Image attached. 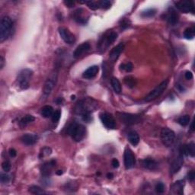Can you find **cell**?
<instances>
[{
    "instance_id": "47",
    "label": "cell",
    "mask_w": 195,
    "mask_h": 195,
    "mask_svg": "<svg viewBox=\"0 0 195 195\" xmlns=\"http://www.w3.org/2000/svg\"><path fill=\"white\" fill-rule=\"evenodd\" d=\"M4 65H5V59L3 57H0V68H1V70H3V67H4Z\"/></svg>"
},
{
    "instance_id": "27",
    "label": "cell",
    "mask_w": 195,
    "mask_h": 195,
    "mask_svg": "<svg viewBox=\"0 0 195 195\" xmlns=\"http://www.w3.org/2000/svg\"><path fill=\"white\" fill-rule=\"evenodd\" d=\"M53 114V109L51 106L46 105L41 108V114H42L43 117H46V118L52 117Z\"/></svg>"
},
{
    "instance_id": "10",
    "label": "cell",
    "mask_w": 195,
    "mask_h": 195,
    "mask_svg": "<svg viewBox=\"0 0 195 195\" xmlns=\"http://www.w3.org/2000/svg\"><path fill=\"white\" fill-rule=\"evenodd\" d=\"M124 166L127 169H131L133 167L136 163V159H135L134 154L130 148L127 147L124 150Z\"/></svg>"
},
{
    "instance_id": "50",
    "label": "cell",
    "mask_w": 195,
    "mask_h": 195,
    "mask_svg": "<svg viewBox=\"0 0 195 195\" xmlns=\"http://www.w3.org/2000/svg\"><path fill=\"white\" fill-rule=\"evenodd\" d=\"M56 174L57 175V176H61V175H63V171L62 170H58L56 171Z\"/></svg>"
},
{
    "instance_id": "25",
    "label": "cell",
    "mask_w": 195,
    "mask_h": 195,
    "mask_svg": "<svg viewBox=\"0 0 195 195\" xmlns=\"http://www.w3.org/2000/svg\"><path fill=\"white\" fill-rule=\"evenodd\" d=\"M127 138L129 142L134 146L138 145L139 142H140V136H139L138 133L136 131L130 132L127 135Z\"/></svg>"
},
{
    "instance_id": "9",
    "label": "cell",
    "mask_w": 195,
    "mask_h": 195,
    "mask_svg": "<svg viewBox=\"0 0 195 195\" xmlns=\"http://www.w3.org/2000/svg\"><path fill=\"white\" fill-rule=\"evenodd\" d=\"M117 37V34L116 32L111 31V33H108L106 35H104L101 40L100 43H99L98 47L101 50H104L106 48H108L113 42H114L115 40Z\"/></svg>"
},
{
    "instance_id": "32",
    "label": "cell",
    "mask_w": 195,
    "mask_h": 195,
    "mask_svg": "<svg viewBox=\"0 0 195 195\" xmlns=\"http://www.w3.org/2000/svg\"><path fill=\"white\" fill-rule=\"evenodd\" d=\"M124 83L128 87L132 88L136 86V79L132 76H127L124 78Z\"/></svg>"
},
{
    "instance_id": "7",
    "label": "cell",
    "mask_w": 195,
    "mask_h": 195,
    "mask_svg": "<svg viewBox=\"0 0 195 195\" xmlns=\"http://www.w3.org/2000/svg\"><path fill=\"white\" fill-rule=\"evenodd\" d=\"M57 72H54V73L50 74V75L48 77L46 82H45L44 86V90H43L44 97L47 98L48 95H50L52 90H53L56 83H57Z\"/></svg>"
},
{
    "instance_id": "12",
    "label": "cell",
    "mask_w": 195,
    "mask_h": 195,
    "mask_svg": "<svg viewBox=\"0 0 195 195\" xmlns=\"http://www.w3.org/2000/svg\"><path fill=\"white\" fill-rule=\"evenodd\" d=\"M59 35H60L61 38L64 40L66 44H73L75 43V36H74L73 34H72L71 32L67 29V28H59Z\"/></svg>"
},
{
    "instance_id": "1",
    "label": "cell",
    "mask_w": 195,
    "mask_h": 195,
    "mask_svg": "<svg viewBox=\"0 0 195 195\" xmlns=\"http://www.w3.org/2000/svg\"><path fill=\"white\" fill-rule=\"evenodd\" d=\"M98 103L92 98H86L79 101L75 107V112L80 115L90 114L96 111Z\"/></svg>"
},
{
    "instance_id": "41",
    "label": "cell",
    "mask_w": 195,
    "mask_h": 195,
    "mask_svg": "<svg viewBox=\"0 0 195 195\" xmlns=\"http://www.w3.org/2000/svg\"><path fill=\"white\" fill-rule=\"evenodd\" d=\"M2 168H3V171H5V172H8L11 169V163L8 161L3 162V164H2Z\"/></svg>"
},
{
    "instance_id": "49",
    "label": "cell",
    "mask_w": 195,
    "mask_h": 195,
    "mask_svg": "<svg viewBox=\"0 0 195 195\" xmlns=\"http://www.w3.org/2000/svg\"><path fill=\"white\" fill-rule=\"evenodd\" d=\"M191 131H194V122L193 121L191 123Z\"/></svg>"
},
{
    "instance_id": "24",
    "label": "cell",
    "mask_w": 195,
    "mask_h": 195,
    "mask_svg": "<svg viewBox=\"0 0 195 195\" xmlns=\"http://www.w3.org/2000/svg\"><path fill=\"white\" fill-rule=\"evenodd\" d=\"M85 11L82 8H79L74 13V19L80 24H86L87 22V18L84 16Z\"/></svg>"
},
{
    "instance_id": "43",
    "label": "cell",
    "mask_w": 195,
    "mask_h": 195,
    "mask_svg": "<svg viewBox=\"0 0 195 195\" xmlns=\"http://www.w3.org/2000/svg\"><path fill=\"white\" fill-rule=\"evenodd\" d=\"M111 164H112V166L114 168H115V169L118 168L119 165H120L119 161L117 159H114L112 160V162H111Z\"/></svg>"
},
{
    "instance_id": "37",
    "label": "cell",
    "mask_w": 195,
    "mask_h": 195,
    "mask_svg": "<svg viewBox=\"0 0 195 195\" xmlns=\"http://www.w3.org/2000/svg\"><path fill=\"white\" fill-rule=\"evenodd\" d=\"M0 181H1V183L3 184V185L8 184L10 181V176L7 175L6 173H2L1 176H0Z\"/></svg>"
},
{
    "instance_id": "11",
    "label": "cell",
    "mask_w": 195,
    "mask_h": 195,
    "mask_svg": "<svg viewBox=\"0 0 195 195\" xmlns=\"http://www.w3.org/2000/svg\"><path fill=\"white\" fill-rule=\"evenodd\" d=\"M101 121L106 128L109 130L114 129L116 127V123H115L114 118L112 117V115L108 113H102L100 114Z\"/></svg>"
},
{
    "instance_id": "15",
    "label": "cell",
    "mask_w": 195,
    "mask_h": 195,
    "mask_svg": "<svg viewBox=\"0 0 195 195\" xmlns=\"http://www.w3.org/2000/svg\"><path fill=\"white\" fill-rule=\"evenodd\" d=\"M21 142L27 146H32L35 144L38 140V136L31 133H26L21 137Z\"/></svg>"
},
{
    "instance_id": "22",
    "label": "cell",
    "mask_w": 195,
    "mask_h": 195,
    "mask_svg": "<svg viewBox=\"0 0 195 195\" xmlns=\"http://www.w3.org/2000/svg\"><path fill=\"white\" fill-rule=\"evenodd\" d=\"M99 68L98 66H92L89 68H88L86 71L84 72L82 74L83 78L90 79H92L95 76H96V75L98 73Z\"/></svg>"
},
{
    "instance_id": "45",
    "label": "cell",
    "mask_w": 195,
    "mask_h": 195,
    "mask_svg": "<svg viewBox=\"0 0 195 195\" xmlns=\"http://www.w3.org/2000/svg\"><path fill=\"white\" fill-rule=\"evenodd\" d=\"M185 79L189 80V79H193V74L190 71H187L185 73Z\"/></svg>"
},
{
    "instance_id": "51",
    "label": "cell",
    "mask_w": 195,
    "mask_h": 195,
    "mask_svg": "<svg viewBox=\"0 0 195 195\" xmlns=\"http://www.w3.org/2000/svg\"><path fill=\"white\" fill-rule=\"evenodd\" d=\"M56 102H57V104H61V102H62V98H57V100H56Z\"/></svg>"
},
{
    "instance_id": "35",
    "label": "cell",
    "mask_w": 195,
    "mask_h": 195,
    "mask_svg": "<svg viewBox=\"0 0 195 195\" xmlns=\"http://www.w3.org/2000/svg\"><path fill=\"white\" fill-rule=\"evenodd\" d=\"M52 150L49 147H44L41 149V153H40V158H44L45 156H48L51 154Z\"/></svg>"
},
{
    "instance_id": "8",
    "label": "cell",
    "mask_w": 195,
    "mask_h": 195,
    "mask_svg": "<svg viewBox=\"0 0 195 195\" xmlns=\"http://www.w3.org/2000/svg\"><path fill=\"white\" fill-rule=\"evenodd\" d=\"M176 7L184 13H194V3L193 1L175 2Z\"/></svg>"
},
{
    "instance_id": "2",
    "label": "cell",
    "mask_w": 195,
    "mask_h": 195,
    "mask_svg": "<svg viewBox=\"0 0 195 195\" xmlns=\"http://www.w3.org/2000/svg\"><path fill=\"white\" fill-rule=\"evenodd\" d=\"M13 22L8 16H4L0 23V42H4L12 33Z\"/></svg>"
},
{
    "instance_id": "19",
    "label": "cell",
    "mask_w": 195,
    "mask_h": 195,
    "mask_svg": "<svg viewBox=\"0 0 195 195\" xmlns=\"http://www.w3.org/2000/svg\"><path fill=\"white\" fill-rule=\"evenodd\" d=\"M184 187H185V181H177L171 186V191L174 194H183Z\"/></svg>"
},
{
    "instance_id": "3",
    "label": "cell",
    "mask_w": 195,
    "mask_h": 195,
    "mask_svg": "<svg viewBox=\"0 0 195 195\" xmlns=\"http://www.w3.org/2000/svg\"><path fill=\"white\" fill-rule=\"evenodd\" d=\"M68 134L75 140V142L82 141L86 134V129L82 124L73 123L69 126L67 129Z\"/></svg>"
},
{
    "instance_id": "16",
    "label": "cell",
    "mask_w": 195,
    "mask_h": 195,
    "mask_svg": "<svg viewBox=\"0 0 195 195\" xmlns=\"http://www.w3.org/2000/svg\"><path fill=\"white\" fill-rule=\"evenodd\" d=\"M180 153L182 156H190L194 157L195 156V144L193 142L189 144L185 145L181 147Z\"/></svg>"
},
{
    "instance_id": "20",
    "label": "cell",
    "mask_w": 195,
    "mask_h": 195,
    "mask_svg": "<svg viewBox=\"0 0 195 195\" xmlns=\"http://www.w3.org/2000/svg\"><path fill=\"white\" fill-rule=\"evenodd\" d=\"M56 166V161L54 160H51V161L46 162L41 167V173L45 177H47L51 174L52 170L53 168Z\"/></svg>"
},
{
    "instance_id": "52",
    "label": "cell",
    "mask_w": 195,
    "mask_h": 195,
    "mask_svg": "<svg viewBox=\"0 0 195 195\" xmlns=\"http://www.w3.org/2000/svg\"><path fill=\"white\" fill-rule=\"evenodd\" d=\"M113 174L112 173H108V174L107 175V177L108 178H113Z\"/></svg>"
},
{
    "instance_id": "21",
    "label": "cell",
    "mask_w": 195,
    "mask_h": 195,
    "mask_svg": "<svg viewBox=\"0 0 195 195\" xmlns=\"http://www.w3.org/2000/svg\"><path fill=\"white\" fill-rule=\"evenodd\" d=\"M141 164L142 167L146 169H149V170H155L158 167V162L155 159L150 158H146L142 159L141 161Z\"/></svg>"
},
{
    "instance_id": "42",
    "label": "cell",
    "mask_w": 195,
    "mask_h": 195,
    "mask_svg": "<svg viewBox=\"0 0 195 195\" xmlns=\"http://www.w3.org/2000/svg\"><path fill=\"white\" fill-rule=\"evenodd\" d=\"M187 178H188L190 181H193L194 180V178H195L194 171H191L190 172L188 173V175H187Z\"/></svg>"
},
{
    "instance_id": "13",
    "label": "cell",
    "mask_w": 195,
    "mask_h": 195,
    "mask_svg": "<svg viewBox=\"0 0 195 195\" xmlns=\"http://www.w3.org/2000/svg\"><path fill=\"white\" fill-rule=\"evenodd\" d=\"M120 119H121L122 122L124 124H134L136 123H138L140 121V117L139 115L136 114H121V115L120 116Z\"/></svg>"
},
{
    "instance_id": "17",
    "label": "cell",
    "mask_w": 195,
    "mask_h": 195,
    "mask_svg": "<svg viewBox=\"0 0 195 195\" xmlns=\"http://www.w3.org/2000/svg\"><path fill=\"white\" fill-rule=\"evenodd\" d=\"M124 48V44H123V43H120V44L117 45L116 47H114L111 50V51L110 52L109 55L110 60H111V62H115V61L118 59L119 56H120V54L121 53Z\"/></svg>"
},
{
    "instance_id": "26",
    "label": "cell",
    "mask_w": 195,
    "mask_h": 195,
    "mask_svg": "<svg viewBox=\"0 0 195 195\" xmlns=\"http://www.w3.org/2000/svg\"><path fill=\"white\" fill-rule=\"evenodd\" d=\"M34 120H35V118L32 115H26V116L22 117L21 120H20V126L21 127H26L27 125H28L31 123L34 122Z\"/></svg>"
},
{
    "instance_id": "39",
    "label": "cell",
    "mask_w": 195,
    "mask_h": 195,
    "mask_svg": "<svg viewBox=\"0 0 195 195\" xmlns=\"http://www.w3.org/2000/svg\"><path fill=\"white\" fill-rule=\"evenodd\" d=\"M61 117V111L59 110H57V111H55V112H53V115H52V120L53 122L56 123L58 122L60 119Z\"/></svg>"
},
{
    "instance_id": "48",
    "label": "cell",
    "mask_w": 195,
    "mask_h": 195,
    "mask_svg": "<svg viewBox=\"0 0 195 195\" xmlns=\"http://www.w3.org/2000/svg\"><path fill=\"white\" fill-rule=\"evenodd\" d=\"M177 86H178V89L180 90L181 92H183L184 90H185V88L183 87V86H181V85H177Z\"/></svg>"
},
{
    "instance_id": "36",
    "label": "cell",
    "mask_w": 195,
    "mask_h": 195,
    "mask_svg": "<svg viewBox=\"0 0 195 195\" xmlns=\"http://www.w3.org/2000/svg\"><path fill=\"white\" fill-rule=\"evenodd\" d=\"M133 64H131V63H127V64H122L120 66V69L122 70H125L126 72H127V73H130V72L132 71V70H133Z\"/></svg>"
},
{
    "instance_id": "33",
    "label": "cell",
    "mask_w": 195,
    "mask_h": 195,
    "mask_svg": "<svg viewBox=\"0 0 195 195\" xmlns=\"http://www.w3.org/2000/svg\"><path fill=\"white\" fill-rule=\"evenodd\" d=\"M178 122L179 123L181 126H187L190 122V116L189 115H184L179 117L178 120Z\"/></svg>"
},
{
    "instance_id": "38",
    "label": "cell",
    "mask_w": 195,
    "mask_h": 195,
    "mask_svg": "<svg viewBox=\"0 0 195 195\" xmlns=\"http://www.w3.org/2000/svg\"><path fill=\"white\" fill-rule=\"evenodd\" d=\"M83 3H86V4L88 5V6L92 10H96V9H98V8H99L98 3V2L88 1V2H83Z\"/></svg>"
},
{
    "instance_id": "5",
    "label": "cell",
    "mask_w": 195,
    "mask_h": 195,
    "mask_svg": "<svg viewBox=\"0 0 195 195\" xmlns=\"http://www.w3.org/2000/svg\"><path fill=\"white\" fill-rule=\"evenodd\" d=\"M168 85H169V80H168V79L167 80L163 81V82L160 83L156 88H154L153 91H151L150 92L146 95L145 98H144V101L146 102H149L156 99L157 98L159 97L160 95L164 92L166 88L168 87Z\"/></svg>"
},
{
    "instance_id": "18",
    "label": "cell",
    "mask_w": 195,
    "mask_h": 195,
    "mask_svg": "<svg viewBox=\"0 0 195 195\" xmlns=\"http://www.w3.org/2000/svg\"><path fill=\"white\" fill-rule=\"evenodd\" d=\"M183 156H182V155L180 153L179 156L177 157L176 159L172 162L170 168V171L172 174H175V173L178 172V171L180 170L184 162Z\"/></svg>"
},
{
    "instance_id": "23",
    "label": "cell",
    "mask_w": 195,
    "mask_h": 195,
    "mask_svg": "<svg viewBox=\"0 0 195 195\" xmlns=\"http://www.w3.org/2000/svg\"><path fill=\"white\" fill-rule=\"evenodd\" d=\"M166 20L171 25H176L178 21V15L176 11H175L173 8H169V11L166 15Z\"/></svg>"
},
{
    "instance_id": "31",
    "label": "cell",
    "mask_w": 195,
    "mask_h": 195,
    "mask_svg": "<svg viewBox=\"0 0 195 195\" xmlns=\"http://www.w3.org/2000/svg\"><path fill=\"white\" fill-rule=\"evenodd\" d=\"M29 192L33 194H45V191L43 190L41 187H38V186H31L29 188Z\"/></svg>"
},
{
    "instance_id": "53",
    "label": "cell",
    "mask_w": 195,
    "mask_h": 195,
    "mask_svg": "<svg viewBox=\"0 0 195 195\" xmlns=\"http://www.w3.org/2000/svg\"><path fill=\"white\" fill-rule=\"evenodd\" d=\"M75 95H73V96H72V99H73H73H75Z\"/></svg>"
},
{
    "instance_id": "14",
    "label": "cell",
    "mask_w": 195,
    "mask_h": 195,
    "mask_svg": "<svg viewBox=\"0 0 195 195\" xmlns=\"http://www.w3.org/2000/svg\"><path fill=\"white\" fill-rule=\"evenodd\" d=\"M90 50V44L88 42L82 43V44H80L79 46L77 47V48L75 49V50L73 53V57L74 58L78 59L79 57H81L82 56L84 55L85 53H86L88 50Z\"/></svg>"
},
{
    "instance_id": "40",
    "label": "cell",
    "mask_w": 195,
    "mask_h": 195,
    "mask_svg": "<svg viewBox=\"0 0 195 195\" xmlns=\"http://www.w3.org/2000/svg\"><path fill=\"white\" fill-rule=\"evenodd\" d=\"M156 191L159 194H162L165 191V185H164V184L162 183V182L157 184L156 186Z\"/></svg>"
},
{
    "instance_id": "30",
    "label": "cell",
    "mask_w": 195,
    "mask_h": 195,
    "mask_svg": "<svg viewBox=\"0 0 195 195\" xmlns=\"http://www.w3.org/2000/svg\"><path fill=\"white\" fill-rule=\"evenodd\" d=\"M156 14V8H148L141 12V17L142 18H151Z\"/></svg>"
},
{
    "instance_id": "29",
    "label": "cell",
    "mask_w": 195,
    "mask_h": 195,
    "mask_svg": "<svg viewBox=\"0 0 195 195\" xmlns=\"http://www.w3.org/2000/svg\"><path fill=\"white\" fill-rule=\"evenodd\" d=\"M195 35V29L194 28H187L184 32V37L187 40H191L194 37Z\"/></svg>"
},
{
    "instance_id": "4",
    "label": "cell",
    "mask_w": 195,
    "mask_h": 195,
    "mask_svg": "<svg viewBox=\"0 0 195 195\" xmlns=\"http://www.w3.org/2000/svg\"><path fill=\"white\" fill-rule=\"evenodd\" d=\"M33 75V71L31 69H24L17 76V83L21 89H27L29 87V82Z\"/></svg>"
},
{
    "instance_id": "28",
    "label": "cell",
    "mask_w": 195,
    "mask_h": 195,
    "mask_svg": "<svg viewBox=\"0 0 195 195\" xmlns=\"http://www.w3.org/2000/svg\"><path fill=\"white\" fill-rule=\"evenodd\" d=\"M111 83L115 92L117 94H120L121 92V85H120V82H119L118 79L117 78H112L111 80Z\"/></svg>"
},
{
    "instance_id": "46",
    "label": "cell",
    "mask_w": 195,
    "mask_h": 195,
    "mask_svg": "<svg viewBox=\"0 0 195 195\" xmlns=\"http://www.w3.org/2000/svg\"><path fill=\"white\" fill-rule=\"evenodd\" d=\"M64 4L69 8H72L75 5V3L73 1H64Z\"/></svg>"
},
{
    "instance_id": "44",
    "label": "cell",
    "mask_w": 195,
    "mask_h": 195,
    "mask_svg": "<svg viewBox=\"0 0 195 195\" xmlns=\"http://www.w3.org/2000/svg\"><path fill=\"white\" fill-rule=\"evenodd\" d=\"M9 155H10L11 157L14 158V157H15L16 155H17V152H16L15 149H13V148H11V149H9Z\"/></svg>"
},
{
    "instance_id": "34",
    "label": "cell",
    "mask_w": 195,
    "mask_h": 195,
    "mask_svg": "<svg viewBox=\"0 0 195 195\" xmlns=\"http://www.w3.org/2000/svg\"><path fill=\"white\" fill-rule=\"evenodd\" d=\"M98 6L99 8H104V9H107L109 8L111 5V3L108 0H102V1L98 2Z\"/></svg>"
},
{
    "instance_id": "6",
    "label": "cell",
    "mask_w": 195,
    "mask_h": 195,
    "mask_svg": "<svg viewBox=\"0 0 195 195\" xmlns=\"http://www.w3.org/2000/svg\"><path fill=\"white\" fill-rule=\"evenodd\" d=\"M161 140L164 146H165L166 147H170L176 140V133L169 128H162L161 131Z\"/></svg>"
}]
</instances>
